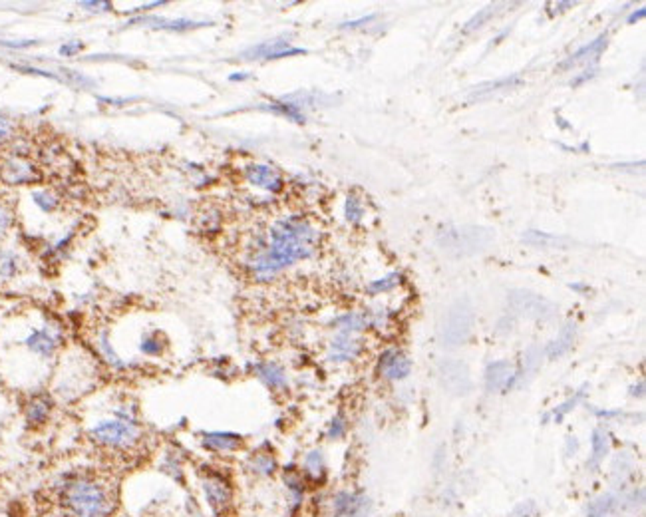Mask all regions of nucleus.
Here are the masks:
<instances>
[{
  "mask_svg": "<svg viewBox=\"0 0 646 517\" xmlns=\"http://www.w3.org/2000/svg\"><path fill=\"white\" fill-rule=\"evenodd\" d=\"M316 227L302 217H282L271 227L265 249L251 259V273L259 281H268L297 261L309 259L318 247Z\"/></svg>",
  "mask_w": 646,
  "mask_h": 517,
  "instance_id": "obj_1",
  "label": "nucleus"
},
{
  "mask_svg": "<svg viewBox=\"0 0 646 517\" xmlns=\"http://www.w3.org/2000/svg\"><path fill=\"white\" fill-rule=\"evenodd\" d=\"M58 501L66 517H112L116 495L94 473H68L58 484Z\"/></svg>",
  "mask_w": 646,
  "mask_h": 517,
  "instance_id": "obj_2",
  "label": "nucleus"
},
{
  "mask_svg": "<svg viewBox=\"0 0 646 517\" xmlns=\"http://www.w3.org/2000/svg\"><path fill=\"white\" fill-rule=\"evenodd\" d=\"M88 434L94 444L116 454H130L144 440V430L139 420H123L116 416L98 420L89 428Z\"/></svg>",
  "mask_w": 646,
  "mask_h": 517,
  "instance_id": "obj_3",
  "label": "nucleus"
},
{
  "mask_svg": "<svg viewBox=\"0 0 646 517\" xmlns=\"http://www.w3.org/2000/svg\"><path fill=\"white\" fill-rule=\"evenodd\" d=\"M493 241L487 229L479 227H447L437 235V243L446 253L473 255L483 251Z\"/></svg>",
  "mask_w": 646,
  "mask_h": 517,
  "instance_id": "obj_4",
  "label": "nucleus"
},
{
  "mask_svg": "<svg viewBox=\"0 0 646 517\" xmlns=\"http://www.w3.org/2000/svg\"><path fill=\"white\" fill-rule=\"evenodd\" d=\"M199 494L213 516H223L233 506V485L223 473L203 472L199 478Z\"/></svg>",
  "mask_w": 646,
  "mask_h": 517,
  "instance_id": "obj_5",
  "label": "nucleus"
},
{
  "mask_svg": "<svg viewBox=\"0 0 646 517\" xmlns=\"http://www.w3.org/2000/svg\"><path fill=\"white\" fill-rule=\"evenodd\" d=\"M330 516L368 517L372 513V499L358 489H338L330 495Z\"/></svg>",
  "mask_w": 646,
  "mask_h": 517,
  "instance_id": "obj_6",
  "label": "nucleus"
},
{
  "mask_svg": "<svg viewBox=\"0 0 646 517\" xmlns=\"http://www.w3.org/2000/svg\"><path fill=\"white\" fill-rule=\"evenodd\" d=\"M471 322H473V312L468 303L459 300L447 312L446 322H444V344L447 346H457L468 341L471 332Z\"/></svg>",
  "mask_w": 646,
  "mask_h": 517,
  "instance_id": "obj_7",
  "label": "nucleus"
},
{
  "mask_svg": "<svg viewBox=\"0 0 646 517\" xmlns=\"http://www.w3.org/2000/svg\"><path fill=\"white\" fill-rule=\"evenodd\" d=\"M412 372V360L400 348H388L380 354L378 375L388 382H400Z\"/></svg>",
  "mask_w": 646,
  "mask_h": 517,
  "instance_id": "obj_8",
  "label": "nucleus"
},
{
  "mask_svg": "<svg viewBox=\"0 0 646 517\" xmlns=\"http://www.w3.org/2000/svg\"><path fill=\"white\" fill-rule=\"evenodd\" d=\"M362 353V342L356 339V334H344V332H336V336L328 342V351H326V358L333 364H346L352 363Z\"/></svg>",
  "mask_w": 646,
  "mask_h": 517,
  "instance_id": "obj_9",
  "label": "nucleus"
},
{
  "mask_svg": "<svg viewBox=\"0 0 646 517\" xmlns=\"http://www.w3.org/2000/svg\"><path fill=\"white\" fill-rule=\"evenodd\" d=\"M306 54L304 48H297L290 46L287 40L282 38H275V40H267L263 44H256L243 52L245 60H277V58H287V56H299Z\"/></svg>",
  "mask_w": 646,
  "mask_h": 517,
  "instance_id": "obj_10",
  "label": "nucleus"
},
{
  "mask_svg": "<svg viewBox=\"0 0 646 517\" xmlns=\"http://www.w3.org/2000/svg\"><path fill=\"white\" fill-rule=\"evenodd\" d=\"M24 346L40 358H52L56 354L58 346H60V334L50 327L34 329L24 339Z\"/></svg>",
  "mask_w": 646,
  "mask_h": 517,
  "instance_id": "obj_11",
  "label": "nucleus"
},
{
  "mask_svg": "<svg viewBox=\"0 0 646 517\" xmlns=\"http://www.w3.org/2000/svg\"><path fill=\"white\" fill-rule=\"evenodd\" d=\"M440 378L447 392L452 394H468L471 388L468 368L461 363H444L440 366Z\"/></svg>",
  "mask_w": 646,
  "mask_h": 517,
  "instance_id": "obj_12",
  "label": "nucleus"
},
{
  "mask_svg": "<svg viewBox=\"0 0 646 517\" xmlns=\"http://www.w3.org/2000/svg\"><path fill=\"white\" fill-rule=\"evenodd\" d=\"M245 177L249 179V183H253L256 188L271 191V193H279L282 189V177L280 174L271 167V165L263 164H251L245 167Z\"/></svg>",
  "mask_w": 646,
  "mask_h": 517,
  "instance_id": "obj_13",
  "label": "nucleus"
},
{
  "mask_svg": "<svg viewBox=\"0 0 646 517\" xmlns=\"http://www.w3.org/2000/svg\"><path fill=\"white\" fill-rule=\"evenodd\" d=\"M201 446L211 454H233L243 446V436L235 432H203Z\"/></svg>",
  "mask_w": 646,
  "mask_h": 517,
  "instance_id": "obj_14",
  "label": "nucleus"
},
{
  "mask_svg": "<svg viewBox=\"0 0 646 517\" xmlns=\"http://www.w3.org/2000/svg\"><path fill=\"white\" fill-rule=\"evenodd\" d=\"M38 177L32 164L24 162L20 157H12L6 159L0 165V179L8 185H23V183H30Z\"/></svg>",
  "mask_w": 646,
  "mask_h": 517,
  "instance_id": "obj_15",
  "label": "nucleus"
},
{
  "mask_svg": "<svg viewBox=\"0 0 646 517\" xmlns=\"http://www.w3.org/2000/svg\"><path fill=\"white\" fill-rule=\"evenodd\" d=\"M517 382V372L507 360H497L491 363L485 370V386L490 392H499V390H509Z\"/></svg>",
  "mask_w": 646,
  "mask_h": 517,
  "instance_id": "obj_16",
  "label": "nucleus"
},
{
  "mask_svg": "<svg viewBox=\"0 0 646 517\" xmlns=\"http://www.w3.org/2000/svg\"><path fill=\"white\" fill-rule=\"evenodd\" d=\"M255 376L267 386L268 390H287L289 388V375L287 370L280 366L279 363H273V360H265V363L255 364Z\"/></svg>",
  "mask_w": 646,
  "mask_h": 517,
  "instance_id": "obj_17",
  "label": "nucleus"
},
{
  "mask_svg": "<svg viewBox=\"0 0 646 517\" xmlns=\"http://www.w3.org/2000/svg\"><path fill=\"white\" fill-rule=\"evenodd\" d=\"M301 473L306 482H314V484H323L326 480L328 466H326V456L321 448H312L302 456Z\"/></svg>",
  "mask_w": 646,
  "mask_h": 517,
  "instance_id": "obj_18",
  "label": "nucleus"
},
{
  "mask_svg": "<svg viewBox=\"0 0 646 517\" xmlns=\"http://www.w3.org/2000/svg\"><path fill=\"white\" fill-rule=\"evenodd\" d=\"M282 482H285V489H287V499H289L290 509H299L304 501V494H306V480L302 478L299 468L289 466L285 473H282Z\"/></svg>",
  "mask_w": 646,
  "mask_h": 517,
  "instance_id": "obj_19",
  "label": "nucleus"
},
{
  "mask_svg": "<svg viewBox=\"0 0 646 517\" xmlns=\"http://www.w3.org/2000/svg\"><path fill=\"white\" fill-rule=\"evenodd\" d=\"M247 472L256 480H268L279 472V462H277L275 454H271V451H255L247 460Z\"/></svg>",
  "mask_w": 646,
  "mask_h": 517,
  "instance_id": "obj_20",
  "label": "nucleus"
},
{
  "mask_svg": "<svg viewBox=\"0 0 646 517\" xmlns=\"http://www.w3.org/2000/svg\"><path fill=\"white\" fill-rule=\"evenodd\" d=\"M609 451H611V434L604 428H595L592 438H590V458L587 466L590 470H599L604 458L609 456Z\"/></svg>",
  "mask_w": 646,
  "mask_h": 517,
  "instance_id": "obj_21",
  "label": "nucleus"
},
{
  "mask_svg": "<svg viewBox=\"0 0 646 517\" xmlns=\"http://www.w3.org/2000/svg\"><path fill=\"white\" fill-rule=\"evenodd\" d=\"M52 412V400L48 396H34L28 400L24 416L30 426H42Z\"/></svg>",
  "mask_w": 646,
  "mask_h": 517,
  "instance_id": "obj_22",
  "label": "nucleus"
},
{
  "mask_svg": "<svg viewBox=\"0 0 646 517\" xmlns=\"http://www.w3.org/2000/svg\"><path fill=\"white\" fill-rule=\"evenodd\" d=\"M368 324H370V319H368L364 312H354V310H350V312H344V315H340V317H336L333 320V329L336 332H344V334H358V332H362V330L366 329Z\"/></svg>",
  "mask_w": 646,
  "mask_h": 517,
  "instance_id": "obj_23",
  "label": "nucleus"
},
{
  "mask_svg": "<svg viewBox=\"0 0 646 517\" xmlns=\"http://www.w3.org/2000/svg\"><path fill=\"white\" fill-rule=\"evenodd\" d=\"M96 346H98V354L104 363L108 364L113 370H123L125 368V360L118 354V351L113 348L112 341H110V332L108 330H101L96 339Z\"/></svg>",
  "mask_w": 646,
  "mask_h": 517,
  "instance_id": "obj_24",
  "label": "nucleus"
},
{
  "mask_svg": "<svg viewBox=\"0 0 646 517\" xmlns=\"http://www.w3.org/2000/svg\"><path fill=\"white\" fill-rule=\"evenodd\" d=\"M159 472L166 473L171 482H175V484H181L183 482V478H185V468H183V460H181V456H179L178 451H166L163 454V458H161V462H159Z\"/></svg>",
  "mask_w": 646,
  "mask_h": 517,
  "instance_id": "obj_25",
  "label": "nucleus"
},
{
  "mask_svg": "<svg viewBox=\"0 0 646 517\" xmlns=\"http://www.w3.org/2000/svg\"><path fill=\"white\" fill-rule=\"evenodd\" d=\"M513 307L517 308L519 312H523V315H533V317H539V315H543V305H545V300L539 297H535L531 293H513L511 297Z\"/></svg>",
  "mask_w": 646,
  "mask_h": 517,
  "instance_id": "obj_26",
  "label": "nucleus"
},
{
  "mask_svg": "<svg viewBox=\"0 0 646 517\" xmlns=\"http://www.w3.org/2000/svg\"><path fill=\"white\" fill-rule=\"evenodd\" d=\"M619 507V497L614 494H602L595 497L589 504L587 517H609L613 516Z\"/></svg>",
  "mask_w": 646,
  "mask_h": 517,
  "instance_id": "obj_27",
  "label": "nucleus"
},
{
  "mask_svg": "<svg viewBox=\"0 0 646 517\" xmlns=\"http://www.w3.org/2000/svg\"><path fill=\"white\" fill-rule=\"evenodd\" d=\"M137 23H147L151 28H161V30H171V32H185V30H193L205 26V23H193V20H166V18H147V20H137Z\"/></svg>",
  "mask_w": 646,
  "mask_h": 517,
  "instance_id": "obj_28",
  "label": "nucleus"
},
{
  "mask_svg": "<svg viewBox=\"0 0 646 517\" xmlns=\"http://www.w3.org/2000/svg\"><path fill=\"white\" fill-rule=\"evenodd\" d=\"M166 346H168V342L166 339L154 330V332H145L144 336H142V341H139V353L145 354V356H161V354L166 353Z\"/></svg>",
  "mask_w": 646,
  "mask_h": 517,
  "instance_id": "obj_29",
  "label": "nucleus"
},
{
  "mask_svg": "<svg viewBox=\"0 0 646 517\" xmlns=\"http://www.w3.org/2000/svg\"><path fill=\"white\" fill-rule=\"evenodd\" d=\"M604 44H607V34H602V36H599L597 40H592L590 44L583 46L580 50H577V52L571 56L567 62L563 64V68L573 66V64H579V62H583V60H587V58H590V56L599 54V52H601V48Z\"/></svg>",
  "mask_w": 646,
  "mask_h": 517,
  "instance_id": "obj_30",
  "label": "nucleus"
},
{
  "mask_svg": "<svg viewBox=\"0 0 646 517\" xmlns=\"http://www.w3.org/2000/svg\"><path fill=\"white\" fill-rule=\"evenodd\" d=\"M573 339H575V324H569L567 329L561 332V336H559L557 341L547 348V354L551 358H557L561 354H565L573 346Z\"/></svg>",
  "mask_w": 646,
  "mask_h": 517,
  "instance_id": "obj_31",
  "label": "nucleus"
},
{
  "mask_svg": "<svg viewBox=\"0 0 646 517\" xmlns=\"http://www.w3.org/2000/svg\"><path fill=\"white\" fill-rule=\"evenodd\" d=\"M400 273H390V275L372 281V283L366 286V291L370 295H374V297H376V295H384V293H390V291H394L396 286L400 285Z\"/></svg>",
  "mask_w": 646,
  "mask_h": 517,
  "instance_id": "obj_32",
  "label": "nucleus"
},
{
  "mask_svg": "<svg viewBox=\"0 0 646 517\" xmlns=\"http://www.w3.org/2000/svg\"><path fill=\"white\" fill-rule=\"evenodd\" d=\"M346 432H348V418L342 412H338L326 426V438L328 440H340V438H344Z\"/></svg>",
  "mask_w": 646,
  "mask_h": 517,
  "instance_id": "obj_33",
  "label": "nucleus"
},
{
  "mask_svg": "<svg viewBox=\"0 0 646 517\" xmlns=\"http://www.w3.org/2000/svg\"><path fill=\"white\" fill-rule=\"evenodd\" d=\"M344 215L350 223H360L364 217V205L358 195H348L344 203Z\"/></svg>",
  "mask_w": 646,
  "mask_h": 517,
  "instance_id": "obj_34",
  "label": "nucleus"
},
{
  "mask_svg": "<svg viewBox=\"0 0 646 517\" xmlns=\"http://www.w3.org/2000/svg\"><path fill=\"white\" fill-rule=\"evenodd\" d=\"M18 271V257L12 251H0V276L11 279Z\"/></svg>",
  "mask_w": 646,
  "mask_h": 517,
  "instance_id": "obj_35",
  "label": "nucleus"
},
{
  "mask_svg": "<svg viewBox=\"0 0 646 517\" xmlns=\"http://www.w3.org/2000/svg\"><path fill=\"white\" fill-rule=\"evenodd\" d=\"M267 110L275 111V114H280V116H287V118H290V120H294V121L304 120V116H302L301 108H299L297 104L277 102V104H271V106H267Z\"/></svg>",
  "mask_w": 646,
  "mask_h": 517,
  "instance_id": "obj_36",
  "label": "nucleus"
},
{
  "mask_svg": "<svg viewBox=\"0 0 646 517\" xmlns=\"http://www.w3.org/2000/svg\"><path fill=\"white\" fill-rule=\"evenodd\" d=\"M32 199L34 203L42 211H46V213H50V211H54L58 207V197L54 193H50V191H34Z\"/></svg>",
  "mask_w": 646,
  "mask_h": 517,
  "instance_id": "obj_37",
  "label": "nucleus"
},
{
  "mask_svg": "<svg viewBox=\"0 0 646 517\" xmlns=\"http://www.w3.org/2000/svg\"><path fill=\"white\" fill-rule=\"evenodd\" d=\"M583 396H585V392L580 390V392H577V394H575L573 398H569L567 402H563L561 406H557V410L553 412V418H555V422H561V420L565 418V416H567L571 410H575V408H577V404H579L580 400H583Z\"/></svg>",
  "mask_w": 646,
  "mask_h": 517,
  "instance_id": "obj_38",
  "label": "nucleus"
},
{
  "mask_svg": "<svg viewBox=\"0 0 646 517\" xmlns=\"http://www.w3.org/2000/svg\"><path fill=\"white\" fill-rule=\"evenodd\" d=\"M491 14H493V6H490V8H483V11L479 12L478 16H473V18L469 20L468 26H466V30H473V28H479V26H483V23H485V20H490Z\"/></svg>",
  "mask_w": 646,
  "mask_h": 517,
  "instance_id": "obj_39",
  "label": "nucleus"
},
{
  "mask_svg": "<svg viewBox=\"0 0 646 517\" xmlns=\"http://www.w3.org/2000/svg\"><path fill=\"white\" fill-rule=\"evenodd\" d=\"M82 48H84V44H82V42H78V40H76V42H68V44L60 46V54H62V56H74V54H78Z\"/></svg>",
  "mask_w": 646,
  "mask_h": 517,
  "instance_id": "obj_40",
  "label": "nucleus"
},
{
  "mask_svg": "<svg viewBox=\"0 0 646 517\" xmlns=\"http://www.w3.org/2000/svg\"><path fill=\"white\" fill-rule=\"evenodd\" d=\"M11 221H12L11 213H8V211L0 209V233H4L6 229H8V227H11Z\"/></svg>",
  "mask_w": 646,
  "mask_h": 517,
  "instance_id": "obj_41",
  "label": "nucleus"
},
{
  "mask_svg": "<svg viewBox=\"0 0 646 517\" xmlns=\"http://www.w3.org/2000/svg\"><path fill=\"white\" fill-rule=\"evenodd\" d=\"M12 132V123L4 116H0V138H8Z\"/></svg>",
  "mask_w": 646,
  "mask_h": 517,
  "instance_id": "obj_42",
  "label": "nucleus"
},
{
  "mask_svg": "<svg viewBox=\"0 0 646 517\" xmlns=\"http://www.w3.org/2000/svg\"><path fill=\"white\" fill-rule=\"evenodd\" d=\"M0 44L8 46V48H28V46L36 44V40H24V42H0Z\"/></svg>",
  "mask_w": 646,
  "mask_h": 517,
  "instance_id": "obj_43",
  "label": "nucleus"
},
{
  "mask_svg": "<svg viewBox=\"0 0 646 517\" xmlns=\"http://www.w3.org/2000/svg\"><path fill=\"white\" fill-rule=\"evenodd\" d=\"M370 20H374V16H366V18H360V20H354V23H346L342 24V28H356V26H362L364 23H370Z\"/></svg>",
  "mask_w": 646,
  "mask_h": 517,
  "instance_id": "obj_44",
  "label": "nucleus"
},
{
  "mask_svg": "<svg viewBox=\"0 0 646 517\" xmlns=\"http://www.w3.org/2000/svg\"><path fill=\"white\" fill-rule=\"evenodd\" d=\"M645 12H646L645 8H640L638 12H633V14L628 16V24H633V23H636V20H640V18L645 16Z\"/></svg>",
  "mask_w": 646,
  "mask_h": 517,
  "instance_id": "obj_45",
  "label": "nucleus"
},
{
  "mask_svg": "<svg viewBox=\"0 0 646 517\" xmlns=\"http://www.w3.org/2000/svg\"><path fill=\"white\" fill-rule=\"evenodd\" d=\"M42 517H66V513H64L62 509H50V511H46Z\"/></svg>",
  "mask_w": 646,
  "mask_h": 517,
  "instance_id": "obj_46",
  "label": "nucleus"
},
{
  "mask_svg": "<svg viewBox=\"0 0 646 517\" xmlns=\"http://www.w3.org/2000/svg\"><path fill=\"white\" fill-rule=\"evenodd\" d=\"M247 74H233V76H231V82H241V80H247Z\"/></svg>",
  "mask_w": 646,
  "mask_h": 517,
  "instance_id": "obj_47",
  "label": "nucleus"
},
{
  "mask_svg": "<svg viewBox=\"0 0 646 517\" xmlns=\"http://www.w3.org/2000/svg\"><path fill=\"white\" fill-rule=\"evenodd\" d=\"M328 517H336V516H328Z\"/></svg>",
  "mask_w": 646,
  "mask_h": 517,
  "instance_id": "obj_48",
  "label": "nucleus"
},
{
  "mask_svg": "<svg viewBox=\"0 0 646 517\" xmlns=\"http://www.w3.org/2000/svg\"><path fill=\"white\" fill-rule=\"evenodd\" d=\"M199 517H201V516H199Z\"/></svg>",
  "mask_w": 646,
  "mask_h": 517,
  "instance_id": "obj_49",
  "label": "nucleus"
}]
</instances>
